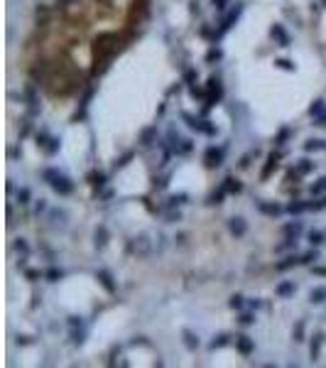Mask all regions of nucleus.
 I'll return each instance as SVG.
<instances>
[{
    "label": "nucleus",
    "instance_id": "f257e3e1",
    "mask_svg": "<svg viewBox=\"0 0 326 368\" xmlns=\"http://www.w3.org/2000/svg\"><path fill=\"white\" fill-rule=\"evenodd\" d=\"M120 37L115 32H101L98 40H96V54L98 57H113L118 49H120Z\"/></svg>",
    "mask_w": 326,
    "mask_h": 368
},
{
    "label": "nucleus",
    "instance_id": "f03ea898",
    "mask_svg": "<svg viewBox=\"0 0 326 368\" xmlns=\"http://www.w3.org/2000/svg\"><path fill=\"white\" fill-rule=\"evenodd\" d=\"M49 187H52L59 197H71V194H74V182H71L69 177H64L62 172L54 174V179L49 182Z\"/></svg>",
    "mask_w": 326,
    "mask_h": 368
},
{
    "label": "nucleus",
    "instance_id": "7ed1b4c3",
    "mask_svg": "<svg viewBox=\"0 0 326 368\" xmlns=\"http://www.w3.org/2000/svg\"><path fill=\"white\" fill-rule=\"evenodd\" d=\"M22 98H25V103H27V115H30V118L40 115L42 108H40V98H37V91H35V81L22 89Z\"/></svg>",
    "mask_w": 326,
    "mask_h": 368
},
{
    "label": "nucleus",
    "instance_id": "20e7f679",
    "mask_svg": "<svg viewBox=\"0 0 326 368\" xmlns=\"http://www.w3.org/2000/svg\"><path fill=\"white\" fill-rule=\"evenodd\" d=\"M37 147L44 152V155H57L59 150H62V140L59 138H52V135H47V133H37Z\"/></svg>",
    "mask_w": 326,
    "mask_h": 368
},
{
    "label": "nucleus",
    "instance_id": "39448f33",
    "mask_svg": "<svg viewBox=\"0 0 326 368\" xmlns=\"http://www.w3.org/2000/svg\"><path fill=\"white\" fill-rule=\"evenodd\" d=\"M221 98H223V86H221V81H218L216 76H211L209 84H206V111H209L211 106H216Z\"/></svg>",
    "mask_w": 326,
    "mask_h": 368
},
{
    "label": "nucleus",
    "instance_id": "423d86ee",
    "mask_svg": "<svg viewBox=\"0 0 326 368\" xmlns=\"http://www.w3.org/2000/svg\"><path fill=\"white\" fill-rule=\"evenodd\" d=\"M240 13H243V3H236V8H233V10H231V13H228V15L221 20V27L216 30V32H218V40H221V37H223V35H226V32H228V30L236 25V23H238Z\"/></svg>",
    "mask_w": 326,
    "mask_h": 368
},
{
    "label": "nucleus",
    "instance_id": "0eeeda50",
    "mask_svg": "<svg viewBox=\"0 0 326 368\" xmlns=\"http://www.w3.org/2000/svg\"><path fill=\"white\" fill-rule=\"evenodd\" d=\"M204 162H206V167H221L223 164V147H216V145L206 147Z\"/></svg>",
    "mask_w": 326,
    "mask_h": 368
},
{
    "label": "nucleus",
    "instance_id": "6e6552de",
    "mask_svg": "<svg viewBox=\"0 0 326 368\" xmlns=\"http://www.w3.org/2000/svg\"><path fill=\"white\" fill-rule=\"evenodd\" d=\"M270 37L277 42V47H292V37L287 35V30H284L280 23L270 27Z\"/></svg>",
    "mask_w": 326,
    "mask_h": 368
},
{
    "label": "nucleus",
    "instance_id": "1a4fd4ad",
    "mask_svg": "<svg viewBox=\"0 0 326 368\" xmlns=\"http://www.w3.org/2000/svg\"><path fill=\"white\" fill-rule=\"evenodd\" d=\"M96 280L101 282V287H103L108 295H115L118 285H115V280H113V275H110L108 270H96Z\"/></svg>",
    "mask_w": 326,
    "mask_h": 368
},
{
    "label": "nucleus",
    "instance_id": "9d476101",
    "mask_svg": "<svg viewBox=\"0 0 326 368\" xmlns=\"http://www.w3.org/2000/svg\"><path fill=\"white\" fill-rule=\"evenodd\" d=\"M236 348H238V353L250 356V353L255 351V341H253L248 334H236Z\"/></svg>",
    "mask_w": 326,
    "mask_h": 368
},
{
    "label": "nucleus",
    "instance_id": "9b49d317",
    "mask_svg": "<svg viewBox=\"0 0 326 368\" xmlns=\"http://www.w3.org/2000/svg\"><path fill=\"white\" fill-rule=\"evenodd\" d=\"M228 231H231L236 238H243V236L248 233V224H245V219H243V216H233V219H228Z\"/></svg>",
    "mask_w": 326,
    "mask_h": 368
},
{
    "label": "nucleus",
    "instance_id": "f8f14e48",
    "mask_svg": "<svg viewBox=\"0 0 326 368\" xmlns=\"http://www.w3.org/2000/svg\"><path fill=\"white\" fill-rule=\"evenodd\" d=\"M255 207H258V211L260 214H265V216H280L282 211H287V209H282L280 204H275V202H255Z\"/></svg>",
    "mask_w": 326,
    "mask_h": 368
},
{
    "label": "nucleus",
    "instance_id": "ddd939ff",
    "mask_svg": "<svg viewBox=\"0 0 326 368\" xmlns=\"http://www.w3.org/2000/svg\"><path fill=\"white\" fill-rule=\"evenodd\" d=\"M157 140H159V138H157V125H147V128L140 133V145H142V147H152Z\"/></svg>",
    "mask_w": 326,
    "mask_h": 368
},
{
    "label": "nucleus",
    "instance_id": "4468645a",
    "mask_svg": "<svg viewBox=\"0 0 326 368\" xmlns=\"http://www.w3.org/2000/svg\"><path fill=\"white\" fill-rule=\"evenodd\" d=\"M304 211H314V202H302V199H294L287 204V214H304Z\"/></svg>",
    "mask_w": 326,
    "mask_h": 368
},
{
    "label": "nucleus",
    "instance_id": "2eb2a0df",
    "mask_svg": "<svg viewBox=\"0 0 326 368\" xmlns=\"http://www.w3.org/2000/svg\"><path fill=\"white\" fill-rule=\"evenodd\" d=\"M321 346H324V334H321V331H316V334L311 336V344H309V356H311V361H319V356H321Z\"/></svg>",
    "mask_w": 326,
    "mask_h": 368
},
{
    "label": "nucleus",
    "instance_id": "dca6fc26",
    "mask_svg": "<svg viewBox=\"0 0 326 368\" xmlns=\"http://www.w3.org/2000/svg\"><path fill=\"white\" fill-rule=\"evenodd\" d=\"M294 265H302V255H287L284 260L275 263V270H277V273H287V270H292Z\"/></svg>",
    "mask_w": 326,
    "mask_h": 368
},
{
    "label": "nucleus",
    "instance_id": "f3484780",
    "mask_svg": "<svg viewBox=\"0 0 326 368\" xmlns=\"http://www.w3.org/2000/svg\"><path fill=\"white\" fill-rule=\"evenodd\" d=\"M294 292H297V285H294L292 280H284V282H280V285L275 287V295H277V297H282V299L292 297Z\"/></svg>",
    "mask_w": 326,
    "mask_h": 368
},
{
    "label": "nucleus",
    "instance_id": "a211bd4d",
    "mask_svg": "<svg viewBox=\"0 0 326 368\" xmlns=\"http://www.w3.org/2000/svg\"><path fill=\"white\" fill-rule=\"evenodd\" d=\"M182 341H184V346L189 348V351H196L199 346H201V341H199V336L192 331V329H182Z\"/></svg>",
    "mask_w": 326,
    "mask_h": 368
},
{
    "label": "nucleus",
    "instance_id": "6ab92c4d",
    "mask_svg": "<svg viewBox=\"0 0 326 368\" xmlns=\"http://www.w3.org/2000/svg\"><path fill=\"white\" fill-rule=\"evenodd\" d=\"M221 187H223L228 194H240V192H243V184H240V179H236L233 174H228V177L223 179V184H221Z\"/></svg>",
    "mask_w": 326,
    "mask_h": 368
},
{
    "label": "nucleus",
    "instance_id": "aec40b11",
    "mask_svg": "<svg viewBox=\"0 0 326 368\" xmlns=\"http://www.w3.org/2000/svg\"><path fill=\"white\" fill-rule=\"evenodd\" d=\"M314 167H316V162H311V160H306V157H302V160H297V162H294V174H299V177H304V174H309V172H314Z\"/></svg>",
    "mask_w": 326,
    "mask_h": 368
},
{
    "label": "nucleus",
    "instance_id": "412c9836",
    "mask_svg": "<svg viewBox=\"0 0 326 368\" xmlns=\"http://www.w3.org/2000/svg\"><path fill=\"white\" fill-rule=\"evenodd\" d=\"M30 76H32L35 84H37V81H44V79H47V62H37V64L30 69Z\"/></svg>",
    "mask_w": 326,
    "mask_h": 368
},
{
    "label": "nucleus",
    "instance_id": "4be33fe9",
    "mask_svg": "<svg viewBox=\"0 0 326 368\" xmlns=\"http://www.w3.org/2000/svg\"><path fill=\"white\" fill-rule=\"evenodd\" d=\"M233 339H236V336H231V334H216V336L211 339L209 348H211V351H216V348H223V346H228Z\"/></svg>",
    "mask_w": 326,
    "mask_h": 368
},
{
    "label": "nucleus",
    "instance_id": "5701e85b",
    "mask_svg": "<svg viewBox=\"0 0 326 368\" xmlns=\"http://www.w3.org/2000/svg\"><path fill=\"white\" fill-rule=\"evenodd\" d=\"M302 231H304L302 221H289V224H284V226H282V233H284V236H292V238H297Z\"/></svg>",
    "mask_w": 326,
    "mask_h": 368
},
{
    "label": "nucleus",
    "instance_id": "b1692460",
    "mask_svg": "<svg viewBox=\"0 0 326 368\" xmlns=\"http://www.w3.org/2000/svg\"><path fill=\"white\" fill-rule=\"evenodd\" d=\"M304 150H306V152H321V150H326V140H321V138H309V140L304 142Z\"/></svg>",
    "mask_w": 326,
    "mask_h": 368
},
{
    "label": "nucleus",
    "instance_id": "393cba45",
    "mask_svg": "<svg viewBox=\"0 0 326 368\" xmlns=\"http://www.w3.org/2000/svg\"><path fill=\"white\" fill-rule=\"evenodd\" d=\"M132 248H135V253L147 255V253H150V241H147V236H137V238L132 241Z\"/></svg>",
    "mask_w": 326,
    "mask_h": 368
},
{
    "label": "nucleus",
    "instance_id": "a878e982",
    "mask_svg": "<svg viewBox=\"0 0 326 368\" xmlns=\"http://www.w3.org/2000/svg\"><path fill=\"white\" fill-rule=\"evenodd\" d=\"M275 169H277V155L272 152V155H267V164H265V169L260 172V179H267Z\"/></svg>",
    "mask_w": 326,
    "mask_h": 368
},
{
    "label": "nucleus",
    "instance_id": "bb28decb",
    "mask_svg": "<svg viewBox=\"0 0 326 368\" xmlns=\"http://www.w3.org/2000/svg\"><path fill=\"white\" fill-rule=\"evenodd\" d=\"M93 243H96V248H106V243H108V229L106 226H98L96 229V233H93Z\"/></svg>",
    "mask_w": 326,
    "mask_h": 368
},
{
    "label": "nucleus",
    "instance_id": "cd10ccee",
    "mask_svg": "<svg viewBox=\"0 0 326 368\" xmlns=\"http://www.w3.org/2000/svg\"><path fill=\"white\" fill-rule=\"evenodd\" d=\"M309 302H311V304L326 302V287H314V290L309 292Z\"/></svg>",
    "mask_w": 326,
    "mask_h": 368
},
{
    "label": "nucleus",
    "instance_id": "c85d7f7f",
    "mask_svg": "<svg viewBox=\"0 0 326 368\" xmlns=\"http://www.w3.org/2000/svg\"><path fill=\"white\" fill-rule=\"evenodd\" d=\"M304 319H297V324H294V329H292V339L297 341V344H302L304 341Z\"/></svg>",
    "mask_w": 326,
    "mask_h": 368
},
{
    "label": "nucleus",
    "instance_id": "c756f323",
    "mask_svg": "<svg viewBox=\"0 0 326 368\" xmlns=\"http://www.w3.org/2000/svg\"><path fill=\"white\" fill-rule=\"evenodd\" d=\"M71 341L76 344V346H81L84 341H86V331H84V326H76V329H71Z\"/></svg>",
    "mask_w": 326,
    "mask_h": 368
},
{
    "label": "nucleus",
    "instance_id": "7c9ffc66",
    "mask_svg": "<svg viewBox=\"0 0 326 368\" xmlns=\"http://www.w3.org/2000/svg\"><path fill=\"white\" fill-rule=\"evenodd\" d=\"M311 194H314V197L326 194V177H321V179H316V182L311 184Z\"/></svg>",
    "mask_w": 326,
    "mask_h": 368
},
{
    "label": "nucleus",
    "instance_id": "2f4dec72",
    "mask_svg": "<svg viewBox=\"0 0 326 368\" xmlns=\"http://www.w3.org/2000/svg\"><path fill=\"white\" fill-rule=\"evenodd\" d=\"M275 69H282V71H297V64L289 62V59H275Z\"/></svg>",
    "mask_w": 326,
    "mask_h": 368
},
{
    "label": "nucleus",
    "instance_id": "473e14b6",
    "mask_svg": "<svg viewBox=\"0 0 326 368\" xmlns=\"http://www.w3.org/2000/svg\"><path fill=\"white\" fill-rule=\"evenodd\" d=\"M292 133H294L292 128H282V130H280V135L275 138V145H277V147H282V145H284V142L292 138Z\"/></svg>",
    "mask_w": 326,
    "mask_h": 368
},
{
    "label": "nucleus",
    "instance_id": "72a5a7b5",
    "mask_svg": "<svg viewBox=\"0 0 326 368\" xmlns=\"http://www.w3.org/2000/svg\"><path fill=\"white\" fill-rule=\"evenodd\" d=\"M187 194H174V197H170L167 199V209H174V207H182V204H187Z\"/></svg>",
    "mask_w": 326,
    "mask_h": 368
},
{
    "label": "nucleus",
    "instance_id": "f704fd0d",
    "mask_svg": "<svg viewBox=\"0 0 326 368\" xmlns=\"http://www.w3.org/2000/svg\"><path fill=\"white\" fill-rule=\"evenodd\" d=\"M297 246V238H292V236H287L284 238V243H280V246H275V253H284V251H289V248H294Z\"/></svg>",
    "mask_w": 326,
    "mask_h": 368
},
{
    "label": "nucleus",
    "instance_id": "c9c22d12",
    "mask_svg": "<svg viewBox=\"0 0 326 368\" xmlns=\"http://www.w3.org/2000/svg\"><path fill=\"white\" fill-rule=\"evenodd\" d=\"M324 108H326V103H324L321 98H316V101H314V103L309 106V115H311V118H316V115H319V113H321Z\"/></svg>",
    "mask_w": 326,
    "mask_h": 368
},
{
    "label": "nucleus",
    "instance_id": "e433bc0d",
    "mask_svg": "<svg viewBox=\"0 0 326 368\" xmlns=\"http://www.w3.org/2000/svg\"><path fill=\"white\" fill-rule=\"evenodd\" d=\"M228 307H231V309H243V307H245V299H243V295H231V299H228Z\"/></svg>",
    "mask_w": 326,
    "mask_h": 368
},
{
    "label": "nucleus",
    "instance_id": "4c0bfd02",
    "mask_svg": "<svg viewBox=\"0 0 326 368\" xmlns=\"http://www.w3.org/2000/svg\"><path fill=\"white\" fill-rule=\"evenodd\" d=\"M221 57H223V52H221L218 47H211V49L206 52V62H209V64H214V62H218Z\"/></svg>",
    "mask_w": 326,
    "mask_h": 368
},
{
    "label": "nucleus",
    "instance_id": "58836bf2",
    "mask_svg": "<svg viewBox=\"0 0 326 368\" xmlns=\"http://www.w3.org/2000/svg\"><path fill=\"white\" fill-rule=\"evenodd\" d=\"M196 79H199L196 69H187V71H184V79H182V81H184L187 86H194V84H196Z\"/></svg>",
    "mask_w": 326,
    "mask_h": 368
},
{
    "label": "nucleus",
    "instance_id": "ea45409f",
    "mask_svg": "<svg viewBox=\"0 0 326 368\" xmlns=\"http://www.w3.org/2000/svg\"><path fill=\"white\" fill-rule=\"evenodd\" d=\"M132 157H135V152H132V150H130V152H125L123 157H118V160H115V169H123V167H128V162H130Z\"/></svg>",
    "mask_w": 326,
    "mask_h": 368
},
{
    "label": "nucleus",
    "instance_id": "a19ab883",
    "mask_svg": "<svg viewBox=\"0 0 326 368\" xmlns=\"http://www.w3.org/2000/svg\"><path fill=\"white\" fill-rule=\"evenodd\" d=\"M30 199H32V192H30L27 187H20V189H18V202H20V204H30Z\"/></svg>",
    "mask_w": 326,
    "mask_h": 368
},
{
    "label": "nucleus",
    "instance_id": "79ce46f5",
    "mask_svg": "<svg viewBox=\"0 0 326 368\" xmlns=\"http://www.w3.org/2000/svg\"><path fill=\"white\" fill-rule=\"evenodd\" d=\"M309 243H311V248H319L324 243V233L321 231H311L309 233Z\"/></svg>",
    "mask_w": 326,
    "mask_h": 368
},
{
    "label": "nucleus",
    "instance_id": "37998d69",
    "mask_svg": "<svg viewBox=\"0 0 326 368\" xmlns=\"http://www.w3.org/2000/svg\"><path fill=\"white\" fill-rule=\"evenodd\" d=\"M316 260H319V251H316V248L302 255V265H311V263H316Z\"/></svg>",
    "mask_w": 326,
    "mask_h": 368
},
{
    "label": "nucleus",
    "instance_id": "c03bdc74",
    "mask_svg": "<svg viewBox=\"0 0 326 368\" xmlns=\"http://www.w3.org/2000/svg\"><path fill=\"white\" fill-rule=\"evenodd\" d=\"M44 277H47L49 282H57V280H62V277H64V273H62V270H57V268H49V270L44 273Z\"/></svg>",
    "mask_w": 326,
    "mask_h": 368
},
{
    "label": "nucleus",
    "instance_id": "a18cd8bd",
    "mask_svg": "<svg viewBox=\"0 0 326 368\" xmlns=\"http://www.w3.org/2000/svg\"><path fill=\"white\" fill-rule=\"evenodd\" d=\"M88 179H91V184H93V187H98V189H101L103 184H106V174H101V172H93Z\"/></svg>",
    "mask_w": 326,
    "mask_h": 368
},
{
    "label": "nucleus",
    "instance_id": "49530a36",
    "mask_svg": "<svg viewBox=\"0 0 326 368\" xmlns=\"http://www.w3.org/2000/svg\"><path fill=\"white\" fill-rule=\"evenodd\" d=\"M226 194H228V192H226V189L221 187L218 192H214V194H211V199H209V204H223V197H226Z\"/></svg>",
    "mask_w": 326,
    "mask_h": 368
},
{
    "label": "nucleus",
    "instance_id": "de8ad7c7",
    "mask_svg": "<svg viewBox=\"0 0 326 368\" xmlns=\"http://www.w3.org/2000/svg\"><path fill=\"white\" fill-rule=\"evenodd\" d=\"M238 322H240L243 326H250V324H255V314H250V312H243Z\"/></svg>",
    "mask_w": 326,
    "mask_h": 368
},
{
    "label": "nucleus",
    "instance_id": "09e8293b",
    "mask_svg": "<svg viewBox=\"0 0 326 368\" xmlns=\"http://www.w3.org/2000/svg\"><path fill=\"white\" fill-rule=\"evenodd\" d=\"M255 152H258V150H255ZM255 152L243 155V157H240V162H238V167H240V169H248V167H250V160H253V155H255Z\"/></svg>",
    "mask_w": 326,
    "mask_h": 368
},
{
    "label": "nucleus",
    "instance_id": "8fccbe9b",
    "mask_svg": "<svg viewBox=\"0 0 326 368\" xmlns=\"http://www.w3.org/2000/svg\"><path fill=\"white\" fill-rule=\"evenodd\" d=\"M189 93H192L194 98H206V91H204V89H196V84L189 86Z\"/></svg>",
    "mask_w": 326,
    "mask_h": 368
},
{
    "label": "nucleus",
    "instance_id": "3c124183",
    "mask_svg": "<svg viewBox=\"0 0 326 368\" xmlns=\"http://www.w3.org/2000/svg\"><path fill=\"white\" fill-rule=\"evenodd\" d=\"M314 125H319V128H326V108H324V111H321V113L314 118Z\"/></svg>",
    "mask_w": 326,
    "mask_h": 368
},
{
    "label": "nucleus",
    "instance_id": "603ef678",
    "mask_svg": "<svg viewBox=\"0 0 326 368\" xmlns=\"http://www.w3.org/2000/svg\"><path fill=\"white\" fill-rule=\"evenodd\" d=\"M15 251H20V253H30V248H27L25 238H18V241H15Z\"/></svg>",
    "mask_w": 326,
    "mask_h": 368
},
{
    "label": "nucleus",
    "instance_id": "864d4df0",
    "mask_svg": "<svg viewBox=\"0 0 326 368\" xmlns=\"http://www.w3.org/2000/svg\"><path fill=\"white\" fill-rule=\"evenodd\" d=\"M42 211H47V202H44V199H40V202L35 204V214H42Z\"/></svg>",
    "mask_w": 326,
    "mask_h": 368
},
{
    "label": "nucleus",
    "instance_id": "5fc2aeb1",
    "mask_svg": "<svg viewBox=\"0 0 326 368\" xmlns=\"http://www.w3.org/2000/svg\"><path fill=\"white\" fill-rule=\"evenodd\" d=\"M179 219H182V214H179V211H172V209H170V214H167V221H170V224H174V221H179Z\"/></svg>",
    "mask_w": 326,
    "mask_h": 368
},
{
    "label": "nucleus",
    "instance_id": "6e6d98bb",
    "mask_svg": "<svg viewBox=\"0 0 326 368\" xmlns=\"http://www.w3.org/2000/svg\"><path fill=\"white\" fill-rule=\"evenodd\" d=\"M40 275H42L40 270H25V277H27V280H32V282H35V280H37Z\"/></svg>",
    "mask_w": 326,
    "mask_h": 368
},
{
    "label": "nucleus",
    "instance_id": "4d7b16f0",
    "mask_svg": "<svg viewBox=\"0 0 326 368\" xmlns=\"http://www.w3.org/2000/svg\"><path fill=\"white\" fill-rule=\"evenodd\" d=\"M69 326H71V329H76V326H84L81 317H69Z\"/></svg>",
    "mask_w": 326,
    "mask_h": 368
},
{
    "label": "nucleus",
    "instance_id": "13d9d810",
    "mask_svg": "<svg viewBox=\"0 0 326 368\" xmlns=\"http://www.w3.org/2000/svg\"><path fill=\"white\" fill-rule=\"evenodd\" d=\"M311 273H314V275H319V277H326V268H324V265H314V268H311Z\"/></svg>",
    "mask_w": 326,
    "mask_h": 368
},
{
    "label": "nucleus",
    "instance_id": "bf43d9fd",
    "mask_svg": "<svg viewBox=\"0 0 326 368\" xmlns=\"http://www.w3.org/2000/svg\"><path fill=\"white\" fill-rule=\"evenodd\" d=\"M226 3H228V0H211V5L216 10H226Z\"/></svg>",
    "mask_w": 326,
    "mask_h": 368
},
{
    "label": "nucleus",
    "instance_id": "052dcab7",
    "mask_svg": "<svg viewBox=\"0 0 326 368\" xmlns=\"http://www.w3.org/2000/svg\"><path fill=\"white\" fill-rule=\"evenodd\" d=\"M30 128H32V123H30V120H22V130H20V138H25V135L30 133Z\"/></svg>",
    "mask_w": 326,
    "mask_h": 368
},
{
    "label": "nucleus",
    "instance_id": "680f3d73",
    "mask_svg": "<svg viewBox=\"0 0 326 368\" xmlns=\"http://www.w3.org/2000/svg\"><path fill=\"white\" fill-rule=\"evenodd\" d=\"M18 344H20V346H30V344H32V336H25V334H22V336H18Z\"/></svg>",
    "mask_w": 326,
    "mask_h": 368
},
{
    "label": "nucleus",
    "instance_id": "e2e57ef3",
    "mask_svg": "<svg viewBox=\"0 0 326 368\" xmlns=\"http://www.w3.org/2000/svg\"><path fill=\"white\" fill-rule=\"evenodd\" d=\"M248 304H250V309H260V307H262V302H260V299H250Z\"/></svg>",
    "mask_w": 326,
    "mask_h": 368
},
{
    "label": "nucleus",
    "instance_id": "0e129e2a",
    "mask_svg": "<svg viewBox=\"0 0 326 368\" xmlns=\"http://www.w3.org/2000/svg\"><path fill=\"white\" fill-rule=\"evenodd\" d=\"M20 155H22L20 147H13V150H10V157H20Z\"/></svg>",
    "mask_w": 326,
    "mask_h": 368
},
{
    "label": "nucleus",
    "instance_id": "69168bd1",
    "mask_svg": "<svg viewBox=\"0 0 326 368\" xmlns=\"http://www.w3.org/2000/svg\"><path fill=\"white\" fill-rule=\"evenodd\" d=\"M192 13H199V0H194V3H192V8H189Z\"/></svg>",
    "mask_w": 326,
    "mask_h": 368
},
{
    "label": "nucleus",
    "instance_id": "338daca9",
    "mask_svg": "<svg viewBox=\"0 0 326 368\" xmlns=\"http://www.w3.org/2000/svg\"><path fill=\"white\" fill-rule=\"evenodd\" d=\"M71 3H79V0H59V5H71Z\"/></svg>",
    "mask_w": 326,
    "mask_h": 368
},
{
    "label": "nucleus",
    "instance_id": "774afa93",
    "mask_svg": "<svg viewBox=\"0 0 326 368\" xmlns=\"http://www.w3.org/2000/svg\"><path fill=\"white\" fill-rule=\"evenodd\" d=\"M321 5H324V8H326V0H321Z\"/></svg>",
    "mask_w": 326,
    "mask_h": 368
}]
</instances>
